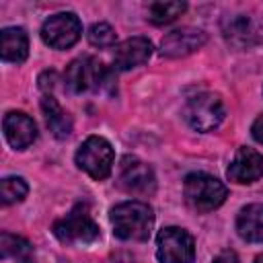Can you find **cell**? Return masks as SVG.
Returning a JSON list of instances; mask_svg holds the SVG:
<instances>
[{
    "instance_id": "cell-1",
    "label": "cell",
    "mask_w": 263,
    "mask_h": 263,
    "mask_svg": "<svg viewBox=\"0 0 263 263\" xmlns=\"http://www.w3.org/2000/svg\"><path fill=\"white\" fill-rule=\"evenodd\" d=\"M113 234L121 240H148L154 226V210L146 201H121L111 208Z\"/></svg>"
},
{
    "instance_id": "cell-3",
    "label": "cell",
    "mask_w": 263,
    "mask_h": 263,
    "mask_svg": "<svg viewBox=\"0 0 263 263\" xmlns=\"http://www.w3.org/2000/svg\"><path fill=\"white\" fill-rule=\"evenodd\" d=\"M53 234L66 245H90L99 238V224L92 220L86 203H76L64 218L53 224Z\"/></svg>"
},
{
    "instance_id": "cell-14",
    "label": "cell",
    "mask_w": 263,
    "mask_h": 263,
    "mask_svg": "<svg viewBox=\"0 0 263 263\" xmlns=\"http://www.w3.org/2000/svg\"><path fill=\"white\" fill-rule=\"evenodd\" d=\"M152 41L146 37H129L115 45L113 51V66L117 70H132L136 66H142L152 55Z\"/></svg>"
},
{
    "instance_id": "cell-19",
    "label": "cell",
    "mask_w": 263,
    "mask_h": 263,
    "mask_svg": "<svg viewBox=\"0 0 263 263\" xmlns=\"http://www.w3.org/2000/svg\"><path fill=\"white\" fill-rule=\"evenodd\" d=\"M0 255L2 259H29L33 255V245L10 232L0 234Z\"/></svg>"
},
{
    "instance_id": "cell-9",
    "label": "cell",
    "mask_w": 263,
    "mask_h": 263,
    "mask_svg": "<svg viewBox=\"0 0 263 263\" xmlns=\"http://www.w3.org/2000/svg\"><path fill=\"white\" fill-rule=\"evenodd\" d=\"M82 35V23L74 12H58L51 14L41 27V39L45 45L53 49L72 47Z\"/></svg>"
},
{
    "instance_id": "cell-16",
    "label": "cell",
    "mask_w": 263,
    "mask_h": 263,
    "mask_svg": "<svg viewBox=\"0 0 263 263\" xmlns=\"http://www.w3.org/2000/svg\"><path fill=\"white\" fill-rule=\"evenodd\" d=\"M236 232L247 242H263V203H249L238 212Z\"/></svg>"
},
{
    "instance_id": "cell-18",
    "label": "cell",
    "mask_w": 263,
    "mask_h": 263,
    "mask_svg": "<svg viewBox=\"0 0 263 263\" xmlns=\"http://www.w3.org/2000/svg\"><path fill=\"white\" fill-rule=\"evenodd\" d=\"M185 10H187V4L179 2V0H173V2H162V0L160 2H152L148 6V21L152 25H168L177 16H181Z\"/></svg>"
},
{
    "instance_id": "cell-8",
    "label": "cell",
    "mask_w": 263,
    "mask_h": 263,
    "mask_svg": "<svg viewBox=\"0 0 263 263\" xmlns=\"http://www.w3.org/2000/svg\"><path fill=\"white\" fill-rule=\"evenodd\" d=\"M117 185L132 195H150L156 189L154 171L138 156H123L117 168Z\"/></svg>"
},
{
    "instance_id": "cell-20",
    "label": "cell",
    "mask_w": 263,
    "mask_h": 263,
    "mask_svg": "<svg viewBox=\"0 0 263 263\" xmlns=\"http://www.w3.org/2000/svg\"><path fill=\"white\" fill-rule=\"evenodd\" d=\"M27 191H29V185L23 177H4L0 183V197L4 205L23 201L27 197Z\"/></svg>"
},
{
    "instance_id": "cell-22",
    "label": "cell",
    "mask_w": 263,
    "mask_h": 263,
    "mask_svg": "<svg viewBox=\"0 0 263 263\" xmlns=\"http://www.w3.org/2000/svg\"><path fill=\"white\" fill-rule=\"evenodd\" d=\"M212 263H238V257L234 251H222L220 255H216Z\"/></svg>"
},
{
    "instance_id": "cell-11",
    "label": "cell",
    "mask_w": 263,
    "mask_h": 263,
    "mask_svg": "<svg viewBox=\"0 0 263 263\" xmlns=\"http://www.w3.org/2000/svg\"><path fill=\"white\" fill-rule=\"evenodd\" d=\"M208 41L205 33L195 27H181L166 33L160 41V55L162 58H185Z\"/></svg>"
},
{
    "instance_id": "cell-13",
    "label": "cell",
    "mask_w": 263,
    "mask_h": 263,
    "mask_svg": "<svg viewBox=\"0 0 263 263\" xmlns=\"http://www.w3.org/2000/svg\"><path fill=\"white\" fill-rule=\"evenodd\" d=\"M2 129H4L6 142L14 150L29 148L35 142V138H37L35 121L27 113H23V111H8L4 115V119H2Z\"/></svg>"
},
{
    "instance_id": "cell-24",
    "label": "cell",
    "mask_w": 263,
    "mask_h": 263,
    "mask_svg": "<svg viewBox=\"0 0 263 263\" xmlns=\"http://www.w3.org/2000/svg\"><path fill=\"white\" fill-rule=\"evenodd\" d=\"M255 263H263V255H259V257L255 259Z\"/></svg>"
},
{
    "instance_id": "cell-21",
    "label": "cell",
    "mask_w": 263,
    "mask_h": 263,
    "mask_svg": "<svg viewBox=\"0 0 263 263\" xmlns=\"http://www.w3.org/2000/svg\"><path fill=\"white\" fill-rule=\"evenodd\" d=\"M88 41L95 47H113L115 45V31L107 23H95L88 29Z\"/></svg>"
},
{
    "instance_id": "cell-5",
    "label": "cell",
    "mask_w": 263,
    "mask_h": 263,
    "mask_svg": "<svg viewBox=\"0 0 263 263\" xmlns=\"http://www.w3.org/2000/svg\"><path fill=\"white\" fill-rule=\"evenodd\" d=\"M64 82L72 92L99 90L109 82V70L103 66L101 60L92 55H82L66 66Z\"/></svg>"
},
{
    "instance_id": "cell-12",
    "label": "cell",
    "mask_w": 263,
    "mask_h": 263,
    "mask_svg": "<svg viewBox=\"0 0 263 263\" xmlns=\"http://www.w3.org/2000/svg\"><path fill=\"white\" fill-rule=\"evenodd\" d=\"M228 179L238 185H251L263 177V154L249 146H240L228 164Z\"/></svg>"
},
{
    "instance_id": "cell-4",
    "label": "cell",
    "mask_w": 263,
    "mask_h": 263,
    "mask_svg": "<svg viewBox=\"0 0 263 263\" xmlns=\"http://www.w3.org/2000/svg\"><path fill=\"white\" fill-rule=\"evenodd\" d=\"M224 115H226V109H224L222 97L218 92H208V90L189 97L183 109V117L189 123V127L201 134L216 129L222 123Z\"/></svg>"
},
{
    "instance_id": "cell-23",
    "label": "cell",
    "mask_w": 263,
    "mask_h": 263,
    "mask_svg": "<svg viewBox=\"0 0 263 263\" xmlns=\"http://www.w3.org/2000/svg\"><path fill=\"white\" fill-rule=\"evenodd\" d=\"M251 132H253V138H255L259 144H263V115H259V117L255 119Z\"/></svg>"
},
{
    "instance_id": "cell-2",
    "label": "cell",
    "mask_w": 263,
    "mask_h": 263,
    "mask_svg": "<svg viewBox=\"0 0 263 263\" xmlns=\"http://www.w3.org/2000/svg\"><path fill=\"white\" fill-rule=\"evenodd\" d=\"M183 195L191 210L205 214L224 203L228 189L220 179L208 173H189L183 181Z\"/></svg>"
},
{
    "instance_id": "cell-15",
    "label": "cell",
    "mask_w": 263,
    "mask_h": 263,
    "mask_svg": "<svg viewBox=\"0 0 263 263\" xmlns=\"http://www.w3.org/2000/svg\"><path fill=\"white\" fill-rule=\"evenodd\" d=\"M0 55L4 62L21 64L29 55V37L21 27H6L0 31Z\"/></svg>"
},
{
    "instance_id": "cell-6",
    "label": "cell",
    "mask_w": 263,
    "mask_h": 263,
    "mask_svg": "<svg viewBox=\"0 0 263 263\" xmlns=\"http://www.w3.org/2000/svg\"><path fill=\"white\" fill-rule=\"evenodd\" d=\"M113 148L101 136H88L76 150V164L95 181H103L113 171Z\"/></svg>"
},
{
    "instance_id": "cell-7",
    "label": "cell",
    "mask_w": 263,
    "mask_h": 263,
    "mask_svg": "<svg viewBox=\"0 0 263 263\" xmlns=\"http://www.w3.org/2000/svg\"><path fill=\"white\" fill-rule=\"evenodd\" d=\"M156 257L160 263H193L195 240L179 226H166L156 236Z\"/></svg>"
},
{
    "instance_id": "cell-25",
    "label": "cell",
    "mask_w": 263,
    "mask_h": 263,
    "mask_svg": "<svg viewBox=\"0 0 263 263\" xmlns=\"http://www.w3.org/2000/svg\"><path fill=\"white\" fill-rule=\"evenodd\" d=\"M25 263H29V261H25Z\"/></svg>"
},
{
    "instance_id": "cell-17",
    "label": "cell",
    "mask_w": 263,
    "mask_h": 263,
    "mask_svg": "<svg viewBox=\"0 0 263 263\" xmlns=\"http://www.w3.org/2000/svg\"><path fill=\"white\" fill-rule=\"evenodd\" d=\"M41 111H43V117H45L49 132L58 140H64L72 134V117L62 109V105L51 95L41 97Z\"/></svg>"
},
{
    "instance_id": "cell-10",
    "label": "cell",
    "mask_w": 263,
    "mask_h": 263,
    "mask_svg": "<svg viewBox=\"0 0 263 263\" xmlns=\"http://www.w3.org/2000/svg\"><path fill=\"white\" fill-rule=\"evenodd\" d=\"M222 33L224 39L236 49H247L263 41V27L253 16L247 14L228 16L222 23Z\"/></svg>"
}]
</instances>
